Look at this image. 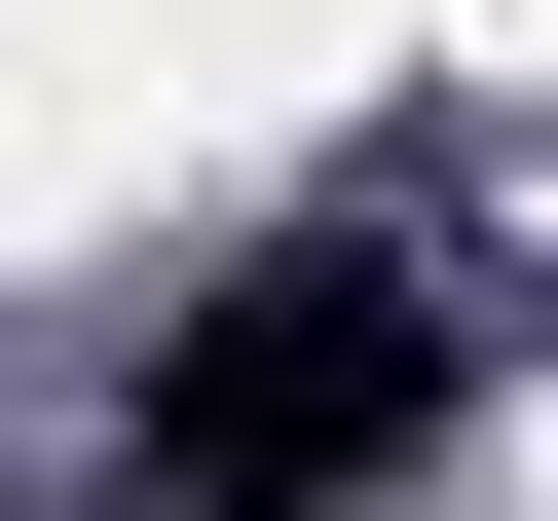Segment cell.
I'll return each mask as SVG.
<instances>
[{"mask_svg":"<svg viewBox=\"0 0 558 521\" xmlns=\"http://www.w3.org/2000/svg\"><path fill=\"white\" fill-rule=\"evenodd\" d=\"M447 447V299L373 223H299V260H223V299L149 336V521H336V484H410Z\"/></svg>","mask_w":558,"mask_h":521,"instance_id":"cell-1","label":"cell"}]
</instances>
